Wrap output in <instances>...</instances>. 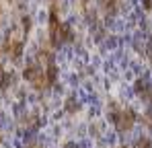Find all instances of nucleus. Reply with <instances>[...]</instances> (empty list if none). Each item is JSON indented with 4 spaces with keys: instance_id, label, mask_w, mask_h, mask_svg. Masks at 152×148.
Returning <instances> with one entry per match:
<instances>
[{
    "instance_id": "2",
    "label": "nucleus",
    "mask_w": 152,
    "mask_h": 148,
    "mask_svg": "<svg viewBox=\"0 0 152 148\" xmlns=\"http://www.w3.org/2000/svg\"><path fill=\"white\" fill-rule=\"evenodd\" d=\"M0 12H2V8H0Z\"/></svg>"
},
{
    "instance_id": "1",
    "label": "nucleus",
    "mask_w": 152,
    "mask_h": 148,
    "mask_svg": "<svg viewBox=\"0 0 152 148\" xmlns=\"http://www.w3.org/2000/svg\"><path fill=\"white\" fill-rule=\"evenodd\" d=\"M80 2H82V4H86V2H88V0H80Z\"/></svg>"
}]
</instances>
